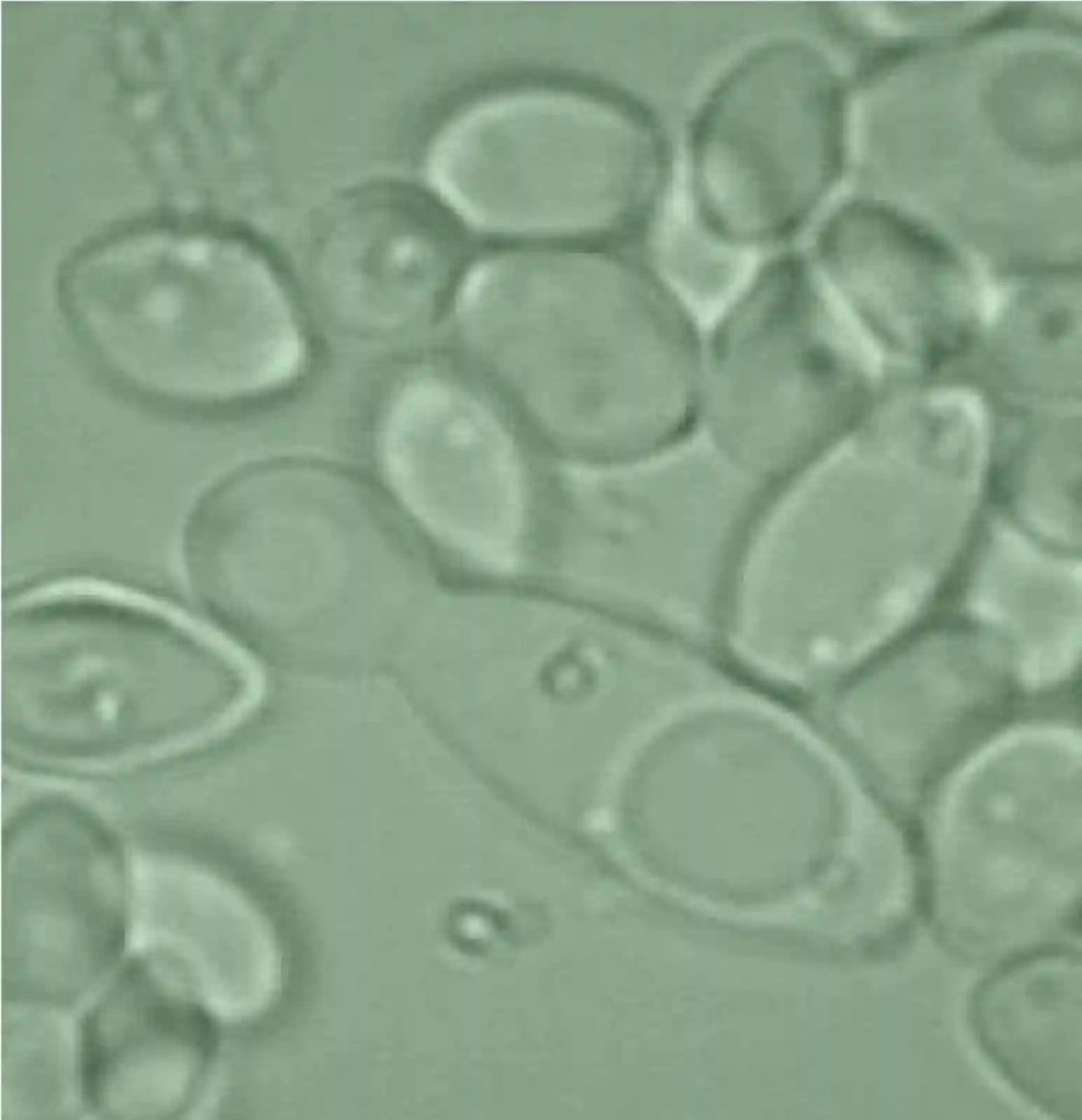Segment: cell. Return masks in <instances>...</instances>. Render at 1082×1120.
<instances>
[{
  "label": "cell",
  "instance_id": "cell-9",
  "mask_svg": "<svg viewBox=\"0 0 1082 1120\" xmlns=\"http://www.w3.org/2000/svg\"><path fill=\"white\" fill-rule=\"evenodd\" d=\"M42 1014L22 1015L7 1024V1096L23 1112H62L70 1095V1065L61 1029Z\"/></svg>",
  "mask_w": 1082,
  "mask_h": 1120
},
{
  "label": "cell",
  "instance_id": "cell-7",
  "mask_svg": "<svg viewBox=\"0 0 1082 1120\" xmlns=\"http://www.w3.org/2000/svg\"><path fill=\"white\" fill-rule=\"evenodd\" d=\"M1082 965L1057 946L994 967L974 991L969 1018L998 1071L1046 1112L1082 1119Z\"/></svg>",
  "mask_w": 1082,
  "mask_h": 1120
},
{
  "label": "cell",
  "instance_id": "cell-5",
  "mask_svg": "<svg viewBox=\"0 0 1082 1120\" xmlns=\"http://www.w3.org/2000/svg\"><path fill=\"white\" fill-rule=\"evenodd\" d=\"M197 984L172 954L129 960L82 1017L80 1097L107 1118L172 1119L195 1105L217 1031Z\"/></svg>",
  "mask_w": 1082,
  "mask_h": 1120
},
{
  "label": "cell",
  "instance_id": "cell-3",
  "mask_svg": "<svg viewBox=\"0 0 1082 1120\" xmlns=\"http://www.w3.org/2000/svg\"><path fill=\"white\" fill-rule=\"evenodd\" d=\"M829 76L812 51L767 49L721 85L701 120V196L724 234L760 241L784 233L814 205L834 153Z\"/></svg>",
  "mask_w": 1082,
  "mask_h": 1120
},
{
  "label": "cell",
  "instance_id": "cell-4",
  "mask_svg": "<svg viewBox=\"0 0 1082 1120\" xmlns=\"http://www.w3.org/2000/svg\"><path fill=\"white\" fill-rule=\"evenodd\" d=\"M710 417L727 443L774 455L813 451L857 420L864 391L824 335L803 266L773 265L715 340Z\"/></svg>",
  "mask_w": 1082,
  "mask_h": 1120
},
{
  "label": "cell",
  "instance_id": "cell-2",
  "mask_svg": "<svg viewBox=\"0 0 1082 1120\" xmlns=\"http://www.w3.org/2000/svg\"><path fill=\"white\" fill-rule=\"evenodd\" d=\"M652 128L585 94L528 89L479 101L428 154L441 197L480 227L583 232L624 224L649 206L661 174Z\"/></svg>",
  "mask_w": 1082,
  "mask_h": 1120
},
{
  "label": "cell",
  "instance_id": "cell-1",
  "mask_svg": "<svg viewBox=\"0 0 1082 1120\" xmlns=\"http://www.w3.org/2000/svg\"><path fill=\"white\" fill-rule=\"evenodd\" d=\"M61 292L93 357L156 401L248 402L288 388L306 368V332L281 278L234 241L124 240L76 262Z\"/></svg>",
  "mask_w": 1082,
  "mask_h": 1120
},
{
  "label": "cell",
  "instance_id": "cell-6",
  "mask_svg": "<svg viewBox=\"0 0 1082 1120\" xmlns=\"http://www.w3.org/2000/svg\"><path fill=\"white\" fill-rule=\"evenodd\" d=\"M819 250L837 284L890 346L935 359L962 345L967 281L936 240L898 218L852 208L828 226Z\"/></svg>",
  "mask_w": 1082,
  "mask_h": 1120
},
{
  "label": "cell",
  "instance_id": "cell-8",
  "mask_svg": "<svg viewBox=\"0 0 1082 1120\" xmlns=\"http://www.w3.org/2000/svg\"><path fill=\"white\" fill-rule=\"evenodd\" d=\"M54 871L8 879L3 966L7 998L14 1002L70 1005L102 980L125 945L118 870Z\"/></svg>",
  "mask_w": 1082,
  "mask_h": 1120
}]
</instances>
